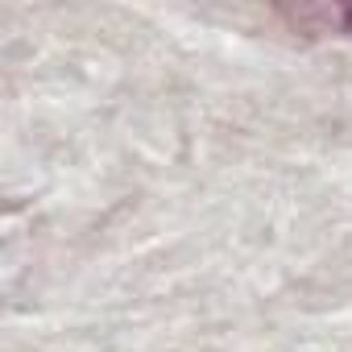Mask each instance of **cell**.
<instances>
[{"mask_svg": "<svg viewBox=\"0 0 352 352\" xmlns=\"http://www.w3.org/2000/svg\"><path fill=\"white\" fill-rule=\"evenodd\" d=\"M298 21H319V30H336V34L352 38V5H336V9H307V13H298Z\"/></svg>", "mask_w": 352, "mask_h": 352, "instance_id": "obj_1", "label": "cell"}]
</instances>
